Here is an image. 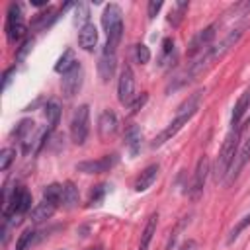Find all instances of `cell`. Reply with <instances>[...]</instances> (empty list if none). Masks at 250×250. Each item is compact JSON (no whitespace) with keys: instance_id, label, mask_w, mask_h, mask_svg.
Instances as JSON below:
<instances>
[{"instance_id":"obj_1","label":"cell","mask_w":250,"mask_h":250,"mask_svg":"<svg viewBox=\"0 0 250 250\" xmlns=\"http://www.w3.org/2000/svg\"><path fill=\"white\" fill-rule=\"evenodd\" d=\"M102 25L105 29V47H104V55H115L121 37H123V12L119 4H107L104 8L102 14Z\"/></svg>"},{"instance_id":"obj_2","label":"cell","mask_w":250,"mask_h":250,"mask_svg":"<svg viewBox=\"0 0 250 250\" xmlns=\"http://www.w3.org/2000/svg\"><path fill=\"white\" fill-rule=\"evenodd\" d=\"M240 133L242 129H230L219 148V154H217V160H215V168H213V176L215 180H225L230 166H232V160L238 152V139H240Z\"/></svg>"},{"instance_id":"obj_3","label":"cell","mask_w":250,"mask_h":250,"mask_svg":"<svg viewBox=\"0 0 250 250\" xmlns=\"http://www.w3.org/2000/svg\"><path fill=\"white\" fill-rule=\"evenodd\" d=\"M4 31H6V39L10 43H18L25 35V20H23V12H21V4L12 2L8 6Z\"/></svg>"},{"instance_id":"obj_4","label":"cell","mask_w":250,"mask_h":250,"mask_svg":"<svg viewBox=\"0 0 250 250\" xmlns=\"http://www.w3.org/2000/svg\"><path fill=\"white\" fill-rule=\"evenodd\" d=\"M90 135V107L86 104L78 105L70 119V139L74 145H84Z\"/></svg>"},{"instance_id":"obj_5","label":"cell","mask_w":250,"mask_h":250,"mask_svg":"<svg viewBox=\"0 0 250 250\" xmlns=\"http://www.w3.org/2000/svg\"><path fill=\"white\" fill-rule=\"evenodd\" d=\"M195 113H197V111L178 113V115H176V119H174V121H170V123H168V125H166V127H164V129H162V131L152 139L150 146H152V148L162 146V145H164L166 141H170V139H172V137H174V135H176V133H178V131H180V129H182V127H184V125H186V123H188Z\"/></svg>"},{"instance_id":"obj_6","label":"cell","mask_w":250,"mask_h":250,"mask_svg":"<svg viewBox=\"0 0 250 250\" xmlns=\"http://www.w3.org/2000/svg\"><path fill=\"white\" fill-rule=\"evenodd\" d=\"M117 98L123 105H131V102L137 98L135 96V74L133 68L129 64L123 66L121 74H119V82H117Z\"/></svg>"},{"instance_id":"obj_7","label":"cell","mask_w":250,"mask_h":250,"mask_svg":"<svg viewBox=\"0 0 250 250\" xmlns=\"http://www.w3.org/2000/svg\"><path fill=\"white\" fill-rule=\"evenodd\" d=\"M242 33H244V27H236V29H232L219 45H215V47H209L205 53H207V59H209V62L213 64V62H217V61H221L236 43H238V39L242 37Z\"/></svg>"},{"instance_id":"obj_8","label":"cell","mask_w":250,"mask_h":250,"mask_svg":"<svg viewBox=\"0 0 250 250\" xmlns=\"http://www.w3.org/2000/svg\"><path fill=\"white\" fill-rule=\"evenodd\" d=\"M117 162H119V156L113 152V154H104V156H100V158H96V160L78 162V164H76V170H78V172H84V174H102V172L111 170Z\"/></svg>"},{"instance_id":"obj_9","label":"cell","mask_w":250,"mask_h":250,"mask_svg":"<svg viewBox=\"0 0 250 250\" xmlns=\"http://www.w3.org/2000/svg\"><path fill=\"white\" fill-rule=\"evenodd\" d=\"M82 76H84V70H82V64L76 62L68 72L62 74L61 78V88H62V94L66 98H72L78 94V90L82 88Z\"/></svg>"},{"instance_id":"obj_10","label":"cell","mask_w":250,"mask_h":250,"mask_svg":"<svg viewBox=\"0 0 250 250\" xmlns=\"http://www.w3.org/2000/svg\"><path fill=\"white\" fill-rule=\"evenodd\" d=\"M207 174H209V158L203 154L197 164H195V170H193V180H191V186L188 188V193L195 199L201 195L203 191V186H205V180H207Z\"/></svg>"},{"instance_id":"obj_11","label":"cell","mask_w":250,"mask_h":250,"mask_svg":"<svg viewBox=\"0 0 250 250\" xmlns=\"http://www.w3.org/2000/svg\"><path fill=\"white\" fill-rule=\"evenodd\" d=\"M250 160V137L242 143V146L238 148V152H236V156H234V160H232V166H230V170H229V174H227V178H225V182L230 186L236 178H238V174H240V170L246 166V162Z\"/></svg>"},{"instance_id":"obj_12","label":"cell","mask_w":250,"mask_h":250,"mask_svg":"<svg viewBox=\"0 0 250 250\" xmlns=\"http://www.w3.org/2000/svg\"><path fill=\"white\" fill-rule=\"evenodd\" d=\"M213 37H215V25H207L205 29L197 31V33L193 35V39L189 41V49H188V53H189V55H197V53L203 55V53L209 49Z\"/></svg>"},{"instance_id":"obj_13","label":"cell","mask_w":250,"mask_h":250,"mask_svg":"<svg viewBox=\"0 0 250 250\" xmlns=\"http://www.w3.org/2000/svg\"><path fill=\"white\" fill-rule=\"evenodd\" d=\"M117 131V115L111 109H104L98 117V135L102 141H107Z\"/></svg>"},{"instance_id":"obj_14","label":"cell","mask_w":250,"mask_h":250,"mask_svg":"<svg viewBox=\"0 0 250 250\" xmlns=\"http://www.w3.org/2000/svg\"><path fill=\"white\" fill-rule=\"evenodd\" d=\"M250 109V88H246L240 98L236 100L234 107H232V115H230V129H242V121L246 111Z\"/></svg>"},{"instance_id":"obj_15","label":"cell","mask_w":250,"mask_h":250,"mask_svg":"<svg viewBox=\"0 0 250 250\" xmlns=\"http://www.w3.org/2000/svg\"><path fill=\"white\" fill-rule=\"evenodd\" d=\"M96 43H98V29H96V25L90 21V23H86L84 27L78 29V45H80L84 51H94Z\"/></svg>"},{"instance_id":"obj_16","label":"cell","mask_w":250,"mask_h":250,"mask_svg":"<svg viewBox=\"0 0 250 250\" xmlns=\"http://www.w3.org/2000/svg\"><path fill=\"white\" fill-rule=\"evenodd\" d=\"M158 170H160V166L158 164H150V166H146L141 174H139V178L135 180V191H146L152 184H154V180H156V176H158Z\"/></svg>"},{"instance_id":"obj_17","label":"cell","mask_w":250,"mask_h":250,"mask_svg":"<svg viewBox=\"0 0 250 250\" xmlns=\"http://www.w3.org/2000/svg\"><path fill=\"white\" fill-rule=\"evenodd\" d=\"M115 66H117L115 55H102V59H100V62H98V72H100L102 82H109V80L113 78Z\"/></svg>"},{"instance_id":"obj_18","label":"cell","mask_w":250,"mask_h":250,"mask_svg":"<svg viewBox=\"0 0 250 250\" xmlns=\"http://www.w3.org/2000/svg\"><path fill=\"white\" fill-rule=\"evenodd\" d=\"M156 223H158V215H156V213H152V215L148 217V221H146V225H145L143 232H141L139 250H148L150 240H152V236H154V232H156Z\"/></svg>"},{"instance_id":"obj_19","label":"cell","mask_w":250,"mask_h":250,"mask_svg":"<svg viewBox=\"0 0 250 250\" xmlns=\"http://www.w3.org/2000/svg\"><path fill=\"white\" fill-rule=\"evenodd\" d=\"M125 145L129 146V152L135 156L139 152V146H141V129L137 125H131L127 131H125Z\"/></svg>"},{"instance_id":"obj_20","label":"cell","mask_w":250,"mask_h":250,"mask_svg":"<svg viewBox=\"0 0 250 250\" xmlns=\"http://www.w3.org/2000/svg\"><path fill=\"white\" fill-rule=\"evenodd\" d=\"M188 8H189V2H188V0H182V2L172 4L170 12H168V23H172L174 27L180 25V21L184 20V14H186Z\"/></svg>"},{"instance_id":"obj_21","label":"cell","mask_w":250,"mask_h":250,"mask_svg":"<svg viewBox=\"0 0 250 250\" xmlns=\"http://www.w3.org/2000/svg\"><path fill=\"white\" fill-rule=\"evenodd\" d=\"M76 62H78V61L74 59V51H72V49H66V51L59 57V61H57V64H55V72L64 74V72H68Z\"/></svg>"},{"instance_id":"obj_22","label":"cell","mask_w":250,"mask_h":250,"mask_svg":"<svg viewBox=\"0 0 250 250\" xmlns=\"http://www.w3.org/2000/svg\"><path fill=\"white\" fill-rule=\"evenodd\" d=\"M43 201L51 203V205H59L62 203V186L61 184H49L45 189H43Z\"/></svg>"},{"instance_id":"obj_23","label":"cell","mask_w":250,"mask_h":250,"mask_svg":"<svg viewBox=\"0 0 250 250\" xmlns=\"http://www.w3.org/2000/svg\"><path fill=\"white\" fill-rule=\"evenodd\" d=\"M55 209H57L55 205L43 201V203H39V205H35V207L31 209V221H33V223H41V221H45V219H51V215L55 213Z\"/></svg>"},{"instance_id":"obj_24","label":"cell","mask_w":250,"mask_h":250,"mask_svg":"<svg viewBox=\"0 0 250 250\" xmlns=\"http://www.w3.org/2000/svg\"><path fill=\"white\" fill-rule=\"evenodd\" d=\"M62 203L68 209L78 203V188L72 182H64L62 184Z\"/></svg>"},{"instance_id":"obj_25","label":"cell","mask_w":250,"mask_h":250,"mask_svg":"<svg viewBox=\"0 0 250 250\" xmlns=\"http://www.w3.org/2000/svg\"><path fill=\"white\" fill-rule=\"evenodd\" d=\"M45 117L49 119V129L55 131V127H57V123L61 119V107H59L57 102H49L45 105Z\"/></svg>"},{"instance_id":"obj_26","label":"cell","mask_w":250,"mask_h":250,"mask_svg":"<svg viewBox=\"0 0 250 250\" xmlns=\"http://www.w3.org/2000/svg\"><path fill=\"white\" fill-rule=\"evenodd\" d=\"M248 227H250V211H248V213H246V215H244V217H242V219H240V221H238V223H236V225L230 229L227 242H229V244H232V242H234V240L240 236V232H242V230H246Z\"/></svg>"},{"instance_id":"obj_27","label":"cell","mask_w":250,"mask_h":250,"mask_svg":"<svg viewBox=\"0 0 250 250\" xmlns=\"http://www.w3.org/2000/svg\"><path fill=\"white\" fill-rule=\"evenodd\" d=\"M74 23L80 25V27H84L86 23H90V10H88V6L84 2H78L74 6Z\"/></svg>"},{"instance_id":"obj_28","label":"cell","mask_w":250,"mask_h":250,"mask_svg":"<svg viewBox=\"0 0 250 250\" xmlns=\"http://www.w3.org/2000/svg\"><path fill=\"white\" fill-rule=\"evenodd\" d=\"M35 236H37V232H35L33 229H27V230H23V232L20 234L18 242H16V250H27V248L33 244Z\"/></svg>"},{"instance_id":"obj_29","label":"cell","mask_w":250,"mask_h":250,"mask_svg":"<svg viewBox=\"0 0 250 250\" xmlns=\"http://www.w3.org/2000/svg\"><path fill=\"white\" fill-rule=\"evenodd\" d=\"M174 55V41L170 37H166L162 41V53H160V64H166L168 61H172Z\"/></svg>"},{"instance_id":"obj_30","label":"cell","mask_w":250,"mask_h":250,"mask_svg":"<svg viewBox=\"0 0 250 250\" xmlns=\"http://www.w3.org/2000/svg\"><path fill=\"white\" fill-rule=\"evenodd\" d=\"M14 158H16V150H14L12 146L2 148V152H0V170H2V172H4V170H8Z\"/></svg>"},{"instance_id":"obj_31","label":"cell","mask_w":250,"mask_h":250,"mask_svg":"<svg viewBox=\"0 0 250 250\" xmlns=\"http://www.w3.org/2000/svg\"><path fill=\"white\" fill-rule=\"evenodd\" d=\"M135 59H137V62H141V64H146V62L150 61V51H148V47H146L145 43L135 45Z\"/></svg>"},{"instance_id":"obj_32","label":"cell","mask_w":250,"mask_h":250,"mask_svg":"<svg viewBox=\"0 0 250 250\" xmlns=\"http://www.w3.org/2000/svg\"><path fill=\"white\" fill-rule=\"evenodd\" d=\"M104 195H105V184H98L94 189H92V193H90V205H98V203H102V199H104Z\"/></svg>"},{"instance_id":"obj_33","label":"cell","mask_w":250,"mask_h":250,"mask_svg":"<svg viewBox=\"0 0 250 250\" xmlns=\"http://www.w3.org/2000/svg\"><path fill=\"white\" fill-rule=\"evenodd\" d=\"M160 8H162V2H160V0H150V2H148V8H146V16H148V20H152V18L158 14Z\"/></svg>"},{"instance_id":"obj_34","label":"cell","mask_w":250,"mask_h":250,"mask_svg":"<svg viewBox=\"0 0 250 250\" xmlns=\"http://www.w3.org/2000/svg\"><path fill=\"white\" fill-rule=\"evenodd\" d=\"M145 102H146V94H141V96H137L133 102H131V113H135V111H139L143 105H145Z\"/></svg>"},{"instance_id":"obj_35","label":"cell","mask_w":250,"mask_h":250,"mask_svg":"<svg viewBox=\"0 0 250 250\" xmlns=\"http://www.w3.org/2000/svg\"><path fill=\"white\" fill-rule=\"evenodd\" d=\"M16 72V66H10V68H6V72H4V78H2V90H6L8 86H10V82H12V74Z\"/></svg>"},{"instance_id":"obj_36","label":"cell","mask_w":250,"mask_h":250,"mask_svg":"<svg viewBox=\"0 0 250 250\" xmlns=\"http://www.w3.org/2000/svg\"><path fill=\"white\" fill-rule=\"evenodd\" d=\"M197 248V242L195 240H186L182 246H180V250H195Z\"/></svg>"},{"instance_id":"obj_37","label":"cell","mask_w":250,"mask_h":250,"mask_svg":"<svg viewBox=\"0 0 250 250\" xmlns=\"http://www.w3.org/2000/svg\"><path fill=\"white\" fill-rule=\"evenodd\" d=\"M90 250H104L102 246H96V248H90Z\"/></svg>"},{"instance_id":"obj_38","label":"cell","mask_w":250,"mask_h":250,"mask_svg":"<svg viewBox=\"0 0 250 250\" xmlns=\"http://www.w3.org/2000/svg\"><path fill=\"white\" fill-rule=\"evenodd\" d=\"M246 125H250V117H248V119H246Z\"/></svg>"}]
</instances>
